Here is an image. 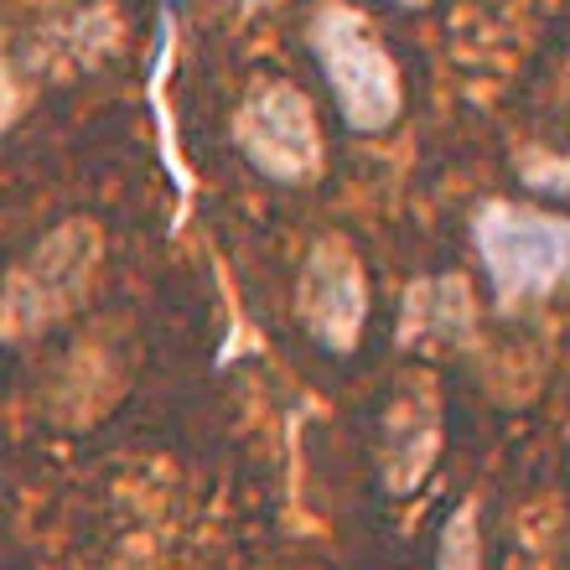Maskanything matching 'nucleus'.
<instances>
[{"instance_id": "2", "label": "nucleus", "mask_w": 570, "mask_h": 570, "mask_svg": "<svg viewBox=\"0 0 570 570\" xmlns=\"http://www.w3.org/2000/svg\"><path fill=\"white\" fill-rule=\"evenodd\" d=\"M478 255L493 275L498 296H544L570 281V218L488 208L478 218Z\"/></svg>"}, {"instance_id": "1", "label": "nucleus", "mask_w": 570, "mask_h": 570, "mask_svg": "<svg viewBox=\"0 0 570 570\" xmlns=\"http://www.w3.org/2000/svg\"><path fill=\"white\" fill-rule=\"evenodd\" d=\"M312 52L327 73L332 94H337V109L353 130H384V125L400 115V73H394L390 52L363 31V21L343 6H327V11L312 21Z\"/></svg>"}, {"instance_id": "6", "label": "nucleus", "mask_w": 570, "mask_h": 570, "mask_svg": "<svg viewBox=\"0 0 570 570\" xmlns=\"http://www.w3.org/2000/svg\"><path fill=\"white\" fill-rule=\"evenodd\" d=\"M435 456H441V410H435L431 390H405L394 394L390 415H384V441H379V478L394 498H410L431 478Z\"/></svg>"}, {"instance_id": "4", "label": "nucleus", "mask_w": 570, "mask_h": 570, "mask_svg": "<svg viewBox=\"0 0 570 570\" xmlns=\"http://www.w3.org/2000/svg\"><path fill=\"white\" fill-rule=\"evenodd\" d=\"M296 312H301V322H306V332H312L327 353H347V347L358 343L363 312H368V291H363V271L343 239H322L312 255H306Z\"/></svg>"}, {"instance_id": "5", "label": "nucleus", "mask_w": 570, "mask_h": 570, "mask_svg": "<svg viewBox=\"0 0 570 570\" xmlns=\"http://www.w3.org/2000/svg\"><path fill=\"white\" fill-rule=\"evenodd\" d=\"M89 265H94L89 228L83 224L58 228L11 281V332L16 337L31 327H42V322H52L58 312H68L78 301V291H83V281H89Z\"/></svg>"}, {"instance_id": "7", "label": "nucleus", "mask_w": 570, "mask_h": 570, "mask_svg": "<svg viewBox=\"0 0 570 570\" xmlns=\"http://www.w3.org/2000/svg\"><path fill=\"white\" fill-rule=\"evenodd\" d=\"M441 570H478V540H472V519H456L441 544Z\"/></svg>"}, {"instance_id": "3", "label": "nucleus", "mask_w": 570, "mask_h": 570, "mask_svg": "<svg viewBox=\"0 0 570 570\" xmlns=\"http://www.w3.org/2000/svg\"><path fill=\"white\" fill-rule=\"evenodd\" d=\"M244 156L275 181H306L322 171V136H316L312 105L291 83H259L239 109Z\"/></svg>"}]
</instances>
